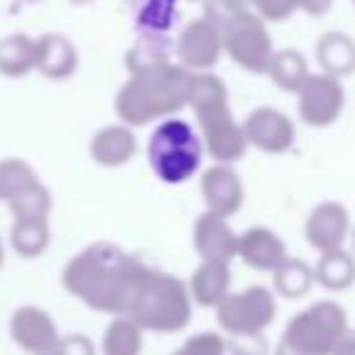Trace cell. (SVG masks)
Returning <instances> with one entry per match:
<instances>
[{"label":"cell","instance_id":"1","mask_svg":"<svg viewBox=\"0 0 355 355\" xmlns=\"http://www.w3.org/2000/svg\"><path fill=\"white\" fill-rule=\"evenodd\" d=\"M151 268L114 243H93L76 253L64 268L66 292L88 309L112 316H129Z\"/></svg>","mask_w":355,"mask_h":355},{"label":"cell","instance_id":"2","mask_svg":"<svg viewBox=\"0 0 355 355\" xmlns=\"http://www.w3.org/2000/svg\"><path fill=\"white\" fill-rule=\"evenodd\" d=\"M193 71L166 64L129 76L114 98V112L127 127H144L153 119H168L188 105Z\"/></svg>","mask_w":355,"mask_h":355},{"label":"cell","instance_id":"3","mask_svg":"<svg viewBox=\"0 0 355 355\" xmlns=\"http://www.w3.org/2000/svg\"><path fill=\"white\" fill-rule=\"evenodd\" d=\"M188 105L195 110L200 134L209 156L217 163H236L246 156L248 141L243 127L234 119L229 107L227 85L214 73H193Z\"/></svg>","mask_w":355,"mask_h":355},{"label":"cell","instance_id":"4","mask_svg":"<svg viewBox=\"0 0 355 355\" xmlns=\"http://www.w3.org/2000/svg\"><path fill=\"white\" fill-rule=\"evenodd\" d=\"M348 331L343 306L336 300H319L287 321L272 355H334Z\"/></svg>","mask_w":355,"mask_h":355},{"label":"cell","instance_id":"5","mask_svg":"<svg viewBox=\"0 0 355 355\" xmlns=\"http://www.w3.org/2000/svg\"><path fill=\"white\" fill-rule=\"evenodd\" d=\"M129 316L144 331H153V334L183 331L193 319V297H190L188 282L171 272L151 270Z\"/></svg>","mask_w":355,"mask_h":355},{"label":"cell","instance_id":"6","mask_svg":"<svg viewBox=\"0 0 355 355\" xmlns=\"http://www.w3.org/2000/svg\"><path fill=\"white\" fill-rule=\"evenodd\" d=\"M146 156L158 180L168 185H180L200 171L202 144H200L193 124L185 119L168 117L153 129Z\"/></svg>","mask_w":355,"mask_h":355},{"label":"cell","instance_id":"7","mask_svg":"<svg viewBox=\"0 0 355 355\" xmlns=\"http://www.w3.org/2000/svg\"><path fill=\"white\" fill-rule=\"evenodd\" d=\"M217 324L227 336L266 334L275 321L277 300L275 292L263 285H251L241 292H229L217 306Z\"/></svg>","mask_w":355,"mask_h":355},{"label":"cell","instance_id":"8","mask_svg":"<svg viewBox=\"0 0 355 355\" xmlns=\"http://www.w3.org/2000/svg\"><path fill=\"white\" fill-rule=\"evenodd\" d=\"M345 110V88L340 78L324 73H311L297 93V114L306 127H334Z\"/></svg>","mask_w":355,"mask_h":355},{"label":"cell","instance_id":"9","mask_svg":"<svg viewBox=\"0 0 355 355\" xmlns=\"http://www.w3.org/2000/svg\"><path fill=\"white\" fill-rule=\"evenodd\" d=\"M224 54L222 32L207 17L188 22L175 40V56L180 66L193 73H207L217 66L219 56Z\"/></svg>","mask_w":355,"mask_h":355},{"label":"cell","instance_id":"10","mask_svg":"<svg viewBox=\"0 0 355 355\" xmlns=\"http://www.w3.org/2000/svg\"><path fill=\"white\" fill-rule=\"evenodd\" d=\"M243 134L248 146L258 148L261 153L280 156L295 146V122L285 112L275 107H256L243 119Z\"/></svg>","mask_w":355,"mask_h":355},{"label":"cell","instance_id":"11","mask_svg":"<svg viewBox=\"0 0 355 355\" xmlns=\"http://www.w3.org/2000/svg\"><path fill=\"white\" fill-rule=\"evenodd\" d=\"M350 232V212L336 200L319 202L304 222V239L314 251L329 253L345 246Z\"/></svg>","mask_w":355,"mask_h":355},{"label":"cell","instance_id":"12","mask_svg":"<svg viewBox=\"0 0 355 355\" xmlns=\"http://www.w3.org/2000/svg\"><path fill=\"white\" fill-rule=\"evenodd\" d=\"M10 338L30 355H44L56 348L61 334L49 311L40 306H20L10 316Z\"/></svg>","mask_w":355,"mask_h":355},{"label":"cell","instance_id":"13","mask_svg":"<svg viewBox=\"0 0 355 355\" xmlns=\"http://www.w3.org/2000/svg\"><path fill=\"white\" fill-rule=\"evenodd\" d=\"M200 193L207 212L219 214L224 219L234 217L243 205V183L229 163H217L202 173Z\"/></svg>","mask_w":355,"mask_h":355},{"label":"cell","instance_id":"14","mask_svg":"<svg viewBox=\"0 0 355 355\" xmlns=\"http://www.w3.org/2000/svg\"><path fill=\"white\" fill-rule=\"evenodd\" d=\"M236 258H241L248 268L261 272H275L282 263L290 258L287 246L272 229L268 227H251L239 234V251Z\"/></svg>","mask_w":355,"mask_h":355},{"label":"cell","instance_id":"15","mask_svg":"<svg viewBox=\"0 0 355 355\" xmlns=\"http://www.w3.org/2000/svg\"><path fill=\"white\" fill-rule=\"evenodd\" d=\"M193 243L202 261L232 263L239 251V234L229 227L224 217L205 212L193 227Z\"/></svg>","mask_w":355,"mask_h":355},{"label":"cell","instance_id":"16","mask_svg":"<svg viewBox=\"0 0 355 355\" xmlns=\"http://www.w3.org/2000/svg\"><path fill=\"white\" fill-rule=\"evenodd\" d=\"M78 69V49L73 42L56 32H46L37 40V69L49 80H66Z\"/></svg>","mask_w":355,"mask_h":355},{"label":"cell","instance_id":"17","mask_svg":"<svg viewBox=\"0 0 355 355\" xmlns=\"http://www.w3.org/2000/svg\"><path fill=\"white\" fill-rule=\"evenodd\" d=\"M134 153H137V137L127 124H107L90 139V158L98 166L119 168L132 161Z\"/></svg>","mask_w":355,"mask_h":355},{"label":"cell","instance_id":"18","mask_svg":"<svg viewBox=\"0 0 355 355\" xmlns=\"http://www.w3.org/2000/svg\"><path fill=\"white\" fill-rule=\"evenodd\" d=\"M188 290L195 304L217 309L224 297L232 292V263L202 261L195 268L193 277L188 282Z\"/></svg>","mask_w":355,"mask_h":355},{"label":"cell","instance_id":"19","mask_svg":"<svg viewBox=\"0 0 355 355\" xmlns=\"http://www.w3.org/2000/svg\"><path fill=\"white\" fill-rule=\"evenodd\" d=\"M316 64L324 73L343 80L355 71V42L350 35L338 30L324 32L316 42Z\"/></svg>","mask_w":355,"mask_h":355},{"label":"cell","instance_id":"20","mask_svg":"<svg viewBox=\"0 0 355 355\" xmlns=\"http://www.w3.org/2000/svg\"><path fill=\"white\" fill-rule=\"evenodd\" d=\"M314 280L326 292H345L355 285V258L345 248L319 253L314 266Z\"/></svg>","mask_w":355,"mask_h":355},{"label":"cell","instance_id":"21","mask_svg":"<svg viewBox=\"0 0 355 355\" xmlns=\"http://www.w3.org/2000/svg\"><path fill=\"white\" fill-rule=\"evenodd\" d=\"M37 69V40L10 35L0 40V73L6 78H25Z\"/></svg>","mask_w":355,"mask_h":355},{"label":"cell","instance_id":"22","mask_svg":"<svg viewBox=\"0 0 355 355\" xmlns=\"http://www.w3.org/2000/svg\"><path fill=\"white\" fill-rule=\"evenodd\" d=\"M268 76L275 83V88L297 95L302 90V85L306 83V78L311 76L309 61L297 49H277L270 61Z\"/></svg>","mask_w":355,"mask_h":355},{"label":"cell","instance_id":"23","mask_svg":"<svg viewBox=\"0 0 355 355\" xmlns=\"http://www.w3.org/2000/svg\"><path fill=\"white\" fill-rule=\"evenodd\" d=\"M314 285V268H309V263H304L302 258L290 256L272 272V290L285 300H302L309 295Z\"/></svg>","mask_w":355,"mask_h":355},{"label":"cell","instance_id":"24","mask_svg":"<svg viewBox=\"0 0 355 355\" xmlns=\"http://www.w3.org/2000/svg\"><path fill=\"white\" fill-rule=\"evenodd\" d=\"M166 64H173L171 42H168L163 35H156V32H144V35L139 37V42L129 49V54H127L129 76L141 73V71L158 69V66H166Z\"/></svg>","mask_w":355,"mask_h":355},{"label":"cell","instance_id":"25","mask_svg":"<svg viewBox=\"0 0 355 355\" xmlns=\"http://www.w3.org/2000/svg\"><path fill=\"white\" fill-rule=\"evenodd\" d=\"M51 232L49 219H15L10 227V246L17 256L22 258H37L49 248Z\"/></svg>","mask_w":355,"mask_h":355},{"label":"cell","instance_id":"26","mask_svg":"<svg viewBox=\"0 0 355 355\" xmlns=\"http://www.w3.org/2000/svg\"><path fill=\"white\" fill-rule=\"evenodd\" d=\"M144 329L132 316H114L103 334V355H141Z\"/></svg>","mask_w":355,"mask_h":355},{"label":"cell","instance_id":"27","mask_svg":"<svg viewBox=\"0 0 355 355\" xmlns=\"http://www.w3.org/2000/svg\"><path fill=\"white\" fill-rule=\"evenodd\" d=\"M37 171L22 158H0V202H10L15 195L37 183Z\"/></svg>","mask_w":355,"mask_h":355},{"label":"cell","instance_id":"28","mask_svg":"<svg viewBox=\"0 0 355 355\" xmlns=\"http://www.w3.org/2000/svg\"><path fill=\"white\" fill-rule=\"evenodd\" d=\"M12 217L15 219H40V217H49L51 212V193L42 180L32 183L30 188H25L20 195L8 202Z\"/></svg>","mask_w":355,"mask_h":355},{"label":"cell","instance_id":"29","mask_svg":"<svg viewBox=\"0 0 355 355\" xmlns=\"http://www.w3.org/2000/svg\"><path fill=\"white\" fill-rule=\"evenodd\" d=\"M134 3H137L134 17H137V27L141 32L163 35L171 27L178 0H134Z\"/></svg>","mask_w":355,"mask_h":355},{"label":"cell","instance_id":"30","mask_svg":"<svg viewBox=\"0 0 355 355\" xmlns=\"http://www.w3.org/2000/svg\"><path fill=\"white\" fill-rule=\"evenodd\" d=\"M227 338L222 334H212V331H202L195 334L185 340L175 353L171 355H227Z\"/></svg>","mask_w":355,"mask_h":355},{"label":"cell","instance_id":"31","mask_svg":"<svg viewBox=\"0 0 355 355\" xmlns=\"http://www.w3.org/2000/svg\"><path fill=\"white\" fill-rule=\"evenodd\" d=\"M251 10L263 22H287L297 12L295 0H251Z\"/></svg>","mask_w":355,"mask_h":355},{"label":"cell","instance_id":"32","mask_svg":"<svg viewBox=\"0 0 355 355\" xmlns=\"http://www.w3.org/2000/svg\"><path fill=\"white\" fill-rule=\"evenodd\" d=\"M227 350L232 355H268L266 334H246V336H227Z\"/></svg>","mask_w":355,"mask_h":355},{"label":"cell","instance_id":"33","mask_svg":"<svg viewBox=\"0 0 355 355\" xmlns=\"http://www.w3.org/2000/svg\"><path fill=\"white\" fill-rule=\"evenodd\" d=\"M54 355H95V345L88 336L83 334H71L61 336L56 348L51 350Z\"/></svg>","mask_w":355,"mask_h":355},{"label":"cell","instance_id":"34","mask_svg":"<svg viewBox=\"0 0 355 355\" xmlns=\"http://www.w3.org/2000/svg\"><path fill=\"white\" fill-rule=\"evenodd\" d=\"M297 12H304L309 17H324L334 8V0H295Z\"/></svg>","mask_w":355,"mask_h":355},{"label":"cell","instance_id":"35","mask_svg":"<svg viewBox=\"0 0 355 355\" xmlns=\"http://www.w3.org/2000/svg\"><path fill=\"white\" fill-rule=\"evenodd\" d=\"M334 355H355V331L353 329L340 338V343L336 345Z\"/></svg>","mask_w":355,"mask_h":355},{"label":"cell","instance_id":"36","mask_svg":"<svg viewBox=\"0 0 355 355\" xmlns=\"http://www.w3.org/2000/svg\"><path fill=\"white\" fill-rule=\"evenodd\" d=\"M3 261H6V246H3V241H0V266H3Z\"/></svg>","mask_w":355,"mask_h":355},{"label":"cell","instance_id":"37","mask_svg":"<svg viewBox=\"0 0 355 355\" xmlns=\"http://www.w3.org/2000/svg\"><path fill=\"white\" fill-rule=\"evenodd\" d=\"M25 3H42V0H25Z\"/></svg>","mask_w":355,"mask_h":355},{"label":"cell","instance_id":"38","mask_svg":"<svg viewBox=\"0 0 355 355\" xmlns=\"http://www.w3.org/2000/svg\"><path fill=\"white\" fill-rule=\"evenodd\" d=\"M44 355H54V353H51V350H49V353H44Z\"/></svg>","mask_w":355,"mask_h":355},{"label":"cell","instance_id":"39","mask_svg":"<svg viewBox=\"0 0 355 355\" xmlns=\"http://www.w3.org/2000/svg\"><path fill=\"white\" fill-rule=\"evenodd\" d=\"M353 6H355V0H353Z\"/></svg>","mask_w":355,"mask_h":355}]
</instances>
